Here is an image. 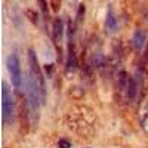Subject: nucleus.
<instances>
[{
  "label": "nucleus",
  "instance_id": "obj_1",
  "mask_svg": "<svg viewBox=\"0 0 148 148\" xmlns=\"http://www.w3.org/2000/svg\"><path fill=\"white\" fill-rule=\"evenodd\" d=\"M67 127L82 138H92L96 132L98 119L95 111L86 105H76L70 108L65 116Z\"/></svg>",
  "mask_w": 148,
  "mask_h": 148
},
{
  "label": "nucleus",
  "instance_id": "obj_2",
  "mask_svg": "<svg viewBox=\"0 0 148 148\" xmlns=\"http://www.w3.org/2000/svg\"><path fill=\"white\" fill-rule=\"evenodd\" d=\"M14 116H15V107H14V98L12 93L8 88V83L3 82L2 83V120L3 125L8 126L14 121Z\"/></svg>",
  "mask_w": 148,
  "mask_h": 148
},
{
  "label": "nucleus",
  "instance_id": "obj_3",
  "mask_svg": "<svg viewBox=\"0 0 148 148\" xmlns=\"http://www.w3.org/2000/svg\"><path fill=\"white\" fill-rule=\"evenodd\" d=\"M8 70L10 74V79H12V84L16 92L21 90L22 88V71H21V64H19V59L16 53H10L8 58Z\"/></svg>",
  "mask_w": 148,
  "mask_h": 148
},
{
  "label": "nucleus",
  "instance_id": "obj_4",
  "mask_svg": "<svg viewBox=\"0 0 148 148\" xmlns=\"http://www.w3.org/2000/svg\"><path fill=\"white\" fill-rule=\"evenodd\" d=\"M28 62H30V73L33 74V77L36 79V82L39 83V86H40L42 96H43V102H45V99H46V82H45V77H43V73L40 70L37 56H36L34 51H31V49L28 51Z\"/></svg>",
  "mask_w": 148,
  "mask_h": 148
},
{
  "label": "nucleus",
  "instance_id": "obj_5",
  "mask_svg": "<svg viewBox=\"0 0 148 148\" xmlns=\"http://www.w3.org/2000/svg\"><path fill=\"white\" fill-rule=\"evenodd\" d=\"M77 67V56H76V47H74V40H70L68 43V58H67V74L73 73Z\"/></svg>",
  "mask_w": 148,
  "mask_h": 148
},
{
  "label": "nucleus",
  "instance_id": "obj_6",
  "mask_svg": "<svg viewBox=\"0 0 148 148\" xmlns=\"http://www.w3.org/2000/svg\"><path fill=\"white\" fill-rule=\"evenodd\" d=\"M62 36H64V24L59 18H56L53 21V27H52V37H53V42L56 45H59L62 42Z\"/></svg>",
  "mask_w": 148,
  "mask_h": 148
},
{
  "label": "nucleus",
  "instance_id": "obj_7",
  "mask_svg": "<svg viewBox=\"0 0 148 148\" xmlns=\"http://www.w3.org/2000/svg\"><path fill=\"white\" fill-rule=\"evenodd\" d=\"M145 42H147V33L139 30L133 34V39H132V43H133V47L136 51H142V47L145 46Z\"/></svg>",
  "mask_w": 148,
  "mask_h": 148
},
{
  "label": "nucleus",
  "instance_id": "obj_8",
  "mask_svg": "<svg viewBox=\"0 0 148 148\" xmlns=\"http://www.w3.org/2000/svg\"><path fill=\"white\" fill-rule=\"evenodd\" d=\"M105 28H107L110 33L117 31V19H116V16H114V14H113V10H111V9H108V12H107Z\"/></svg>",
  "mask_w": 148,
  "mask_h": 148
},
{
  "label": "nucleus",
  "instance_id": "obj_9",
  "mask_svg": "<svg viewBox=\"0 0 148 148\" xmlns=\"http://www.w3.org/2000/svg\"><path fill=\"white\" fill-rule=\"evenodd\" d=\"M39 3H40V9H42V12L47 16V14H49V12H47V2H46V0H39Z\"/></svg>",
  "mask_w": 148,
  "mask_h": 148
},
{
  "label": "nucleus",
  "instance_id": "obj_10",
  "mask_svg": "<svg viewBox=\"0 0 148 148\" xmlns=\"http://www.w3.org/2000/svg\"><path fill=\"white\" fill-rule=\"evenodd\" d=\"M83 16H84V6L82 5V6L79 8V12H77V22H82Z\"/></svg>",
  "mask_w": 148,
  "mask_h": 148
},
{
  "label": "nucleus",
  "instance_id": "obj_11",
  "mask_svg": "<svg viewBox=\"0 0 148 148\" xmlns=\"http://www.w3.org/2000/svg\"><path fill=\"white\" fill-rule=\"evenodd\" d=\"M27 15L30 16V21L33 24H37V14H34V10H27Z\"/></svg>",
  "mask_w": 148,
  "mask_h": 148
},
{
  "label": "nucleus",
  "instance_id": "obj_12",
  "mask_svg": "<svg viewBox=\"0 0 148 148\" xmlns=\"http://www.w3.org/2000/svg\"><path fill=\"white\" fill-rule=\"evenodd\" d=\"M51 6H52V9L56 12V10H59V8H61V0H51Z\"/></svg>",
  "mask_w": 148,
  "mask_h": 148
},
{
  "label": "nucleus",
  "instance_id": "obj_13",
  "mask_svg": "<svg viewBox=\"0 0 148 148\" xmlns=\"http://www.w3.org/2000/svg\"><path fill=\"white\" fill-rule=\"evenodd\" d=\"M58 147H59V148H71V144H70L68 141H65V139H61V141L58 142Z\"/></svg>",
  "mask_w": 148,
  "mask_h": 148
}]
</instances>
